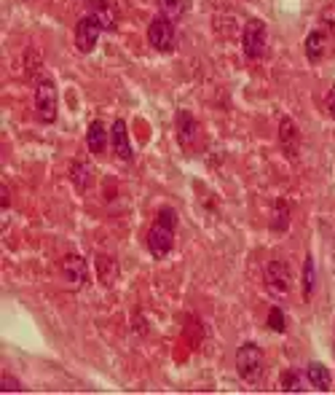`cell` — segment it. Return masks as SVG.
<instances>
[{
  "instance_id": "cell-14",
  "label": "cell",
  "mask_w": 335,
  "mask_h": 395,
  "mask_svg": "<svg viewBox=\"0 0 335 395\" xmlns=\"http://www.w3.org/2000/svg\"><path fill=\"white\" fill-rule=\"evenodd\" d=\"M306 376H309V385L314 387V390H322V393H327L330 390V385H333V374H330V369L327 366H322V363H309L306 366Z\"/></svg>"
},
{
  "instance_id": "cell-3",
  "label": "cell",
  "mask_w": 335,
  "mask_h": 395,
  "mask_svg": "<svg viewBox=\"0 0 335 395\" xmlns=\"http://www.w3.org/2000/svg\"><path fill=\"white\" fill-rule=\"evenodd\" d=\"M263 350L257 347L255 342H247L237 350V371L244 382H257L263 376Z\"/></svg>"
},
{
  "instance_id": "cell-13",
  "label": "cell",
  "mask_w": 335,
  "mask_h": 395,
  "mask_svg": "<svg viewBox=\"0 0 335 395\" xmlns=\"http://www.w3.org/2000/svg\"><path fill=\"white\" fill-rule=\"evenodd\" d=\"M108 140H110V132L105 129L102 121H92L89 129H86V146L92 153H105V148H108Z\"/></svg>"
},
{
  "instance_id": "cell-12",
  "label": "cell",
  "mask_w": 335,
  "mask_h": 395,
  "mask_svg": "<svg viewBox=\"0 0 335 395\" xmlns=\"http://www.w3.org/2000/svg\"><path fill=\"white\" fill-rule=\"evenodd\" d=\"M303 49H306L309 62H319V60L327 54V33H322V30H311V33L306 35Z\"/></svg>"
},
{
  "instance_id": "cell-16",
  "label": "cell",
  "mask_w": 335,
  "mask_h": 395,
  "mask_svg": "<svg viewBox=\"0 0 335 395\" xmlns=\"http://www.w3.org/2000/svg\"><path fill=\"white\" fill-rule=\"evenodd\" d=\"M89 14L99 17L105 30H116V11H113V6L108 0H89Z\"/></svg>"
},
{
  "instance_id": "cell-15",
  "label": "cell",
  "mask_w": 335,
  "mask_h": 395,
  "mask_svg": "<svg viewBox=\"0 0 335 395\" xmlns=\"http://www.w3.org/2000/svg\"><path fill=\"white\" fill-rule=\"evenodd\" d=\"M97 271H99V283H102L105 288L116 285V280H119V264H116V258H110V255H97Z\"/></svg>"
},
{
  "instance_id": "cell-4",
  "label": "cell",
  "mask_w": 335,
  "mask_h": 395,
  "mask_svg": "<svg viewBox=\"0 0 335 395\" xmlns=\"http://www.w3.org/2000/svg\"><path fill=\"white\" fill-rule=\"evenodd\" d=\"M266 43H268V27L263 19H250L244 24L241 33V49L247 60H260L266 54Z\"/></svg>"
},
{
  "instance_id": "cell-8",
  "label": "cell",
  "mask_w": 335,
  "mask_h": 395,
  "mask_svg": "<svg viewBox=\"0 0 335 395\" xmlns=\"http://www.w3.org/2000/svg\"><path fill=\"white\" fill-rule=\"evenodd\" d=\"M266 285L274 293H290L293 288V269L287 261H268L266 264Z\"/></svg>"
},
{
  "instance_id": "cell-19",
  "label": "cell",
  "mask_w": 335,
  "mask_h": 395,
  "mask_svg": "<svg viewBox=\"0 0 335 395\" xmlns=\"http://www.w3.org/2000/svg\"><path fill=\"white\" fill-rule=\"evenodd\" d=\"M287 229H290V205L284 199H279L274 205V215H271V231L284 234Z\"/></svg>"
},
{
  "instance_id": "cell-1",
  "label": "cell",
  "mask_w": 335,
  "mask_h": 395,
  "mask_svg": "<svg viewBox=\"0 0 335 395\" xmlns=\"http://www.w3.org/2000/svg\"><path fill=\"white\" fill-rule=\"evenodd\" d=\"M175 231H178V210L161 208L148 231V250L153 258H166L175 248Z\"/></svg>"
},
{
  "instance_id": "cell-17",
  "label": "cell",
  "mask_w": 335,
  "mask_h": 395,
  "mask_svg": "<svg viewBox=\"0 0 335 395\" xmlns=\"http://www.w3.org/2000/svg\"><path fill=\"white\" fill-rule=\"evenodd\" d=\"M306 382H309V376L300 374L298 369H287V371H282V376H279V385H282L284 393H303Z\"/></svg>"
},
{
  "instance_id": "cell-23",
  "label": "cell",
  "mask_w": 335,
  "mask_h": 395,
  "mask_svg": "<svg viewBox=\"0 0 335 395\" xmlns=\"http://www.w3.org/2000/svg\"><path fill=\"white\" fill-rule=\"evenodd\" d=\"M0 390H3V393H22L24 385H22L19 379H14L11 374H3L0 376Z\"/></svg>"
},
{
  "instance_id": "cell-25",
  "label": "cell",
  "mask_w": 335,
  "mask_h": 395,
  "mask_svg": "<svg viewBox=\"0 0 335 395\" xmlns=\"http://www.w3.org/2000/svg\"><path fill=\"white\" fill-rule=\"evenodd\" d=\"M0 194H3V210H8V202H11V199H8V188L3 186V191H0Z\"/></svg>"
},
{
  "instance_id": "cell-20",
  "label": "cell",
  "mask_w": 335,
  "mask_h": 395,
  "mask_svg": "<svg viewBox=\"0 0 335 395\" xmlns=\"http://www.w3.org/2000/svg\"><path fill=\"white\" fill-rule=\"evenodd\" d=\"M158 14L169 22H178L185 14V0H158Z\"/></svg>"
},
{
  "instance_id": "cell-21",
  "label": "cell",
  "mask_w": 335,
  "mask_h": 395,
  "mask_svg": "<svg viewBox=\"0 0 335 395\" xmlns=\"http://www.w3.org/2000/svg\"><path fill=\"white\" fill-rule=\"evenodd\" d=\"M314 285H316V269H314V258L309 255L306 264H303V296H306V299H311Z\"/></svg>"
},
{
  "instance_id": "cell-7",
  "label": "cell",
  "mask_w": 335,
  "mask_h": 395,
  "mask_svg": "<svg viewBox=\"0 0 335 395\" xmlns=\"http://www.w3.org/2000/svg\"><path fill=\"white\" fill-rule=\"evenodd\" d=\"M89 280V267H86V258H80L76 253L65 255L62 261V283L70 288V291H80Z\"/></svg>"
},
{
  "instance_id": "cell-6",
  "label": "cell",
  "mask_w": 335,
  "mask_h": 395,
  "mask_svg": "<svg viewBox=\"0 0 335 395\" xmlns=\"http://www.w3.org/2000/svg\"><path fill=\"white\" fill-rule=\"evenodd\" d=\"M102 33H105V24L99 22V17L86 11L78 19V24H76V49H78L80 54H92L97 49Z\"/></svg>"
},
{
  "instance_id": "cell-24",
  "label": "cell",
  "mask_w": 335,
  "mask_h": 395,
  "mask_svg": "<svg viewBox=\"0 0 335 395\" xmlns=\"http://www.w3.org/2000/svg\"><path fill=\"white\" fill-rule=\"evenodd\" d=\"M327 110H330V116L335 119V86L330 89V94H327Z\"/></svg>"
},
{
  "instance_id": "cell-11",
  "label": "cell",
  "mask_w": 335,
  "mask_h": 395,
  "mask_svg": "<svg viewBox=\"0 0 335 395\" xmlns=\"http://www.w3.org/2000/svg\"><path fill=\"white\" fill-rule=\"evenodd\" d=\"M175 124H178V143L182 148H194V143L198 140V121L188 113V110H180L178 119H175Z\"/></svg>"
},
{
  "instance_id": "cell-10",
  "label": "cell",
  "mask_w": 335,
  "mask_h": 395,
  "mask_svg": "<svg viewBox=\"0 0 335 395\" xmlns=\"http://www.w3.org/2000/svg\"><path fill=\"white\" fill-rule=\"evenodd\" d=\"M279 146H282V151H284L290 159H295L298 146H300V132H298L295 121H293L290 116H284V119L279 121Z\"/></svg>"
},
{
  "instance_id": "cell-22",
  "label": "cell",
  "mask_w": 335,
  "mask_h": 395,
  "mask_svg": "<svg viewBox=\"0 0 335 395\" xmlns=\"http://www.w3.org/2000/svg\"><path fill=\"white\" fill-rule=\"evenodd\" d=\"M268 328L276 333L287 331V314L282 312L279 307H271V312H268Z\"/></svg>"
},
{
  "instance_id": "cell-18",
  "label": "cell",
  "mask_w": 335,
  "mask_h": 395,
  "mask_svg": "<svg viewBox=\"0 0 335 395\" xmlns=\"http://www.w3.org/2000/svg\"><path fill=\"white\" fill-rule=\"evenodd\" d=\"M70 180L76 183L78 191H86V188L92 186V180H94V167L89 165V162H76L73 169H70Z\"/></svg>"
},
{
  "instance_id": "cell-2",
  "label": "cell",
  "mask_w": 335,
  "mask_h": 395,
  "mask_svg": "<svg viewBox=\"0 0 335 395\" xmlns=\"http://www.w3.org/2000/svg\"><path fill=\"white\" fill-rule=\"evenodd\" d=\"M60 113V92L51 78H40L35 86V116L43 124H54Z\"/></svg>"
},
{
  "instance_id": "cell-5",
  "label": "cell",
  "mask_w": 335,
  "mask_h": 395,
  "mask_svg": "<svg viewBox=\"0 0 335 395\" xmlns=\"http://www.w3.org/2000/svg\"><path fill=\"white\" fill-rule=\"evenodd\" d=\"M148 43L161 51V54H169V51H175V46H178V30H175V22H169L166 17H161L158 14L156 19L148 24Z\"/></svg>"
},
{
  "instance_id": "cell-9",
  "label": "cell",
  "mask_w": 335,
  "mask_h": 395,
  "mask_svg": "<svg viewBox=\"0 0 335 395\" xmlns=\"http://www.w3.org/2000/svg\"><path fill=\"white\" fill-rule=\"evenodd\" d=\"M110 143H113L116 156L123 159V162H129V159L135 156L132 143H129V129H126V121H123V119H116L113 126H110Z\"/></svg>"
}]
</instances>
